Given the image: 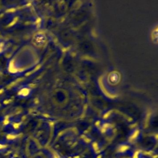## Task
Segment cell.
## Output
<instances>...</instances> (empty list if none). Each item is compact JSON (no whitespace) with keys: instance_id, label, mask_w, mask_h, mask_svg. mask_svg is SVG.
<instances>
[{"instance_id":"cell-1","label":"cell","mask_w":158,"mask_h":158,"mask_svg":"<svg viewBox=\"0 0 158 158\" xmlns=\"http://www.w3.org/2000/svg\"><path fill=\"white\" fill-rule=\"evenodd\" d=\"M46 41V36L42 33H37L33 38L34 44L38 46H41L44 44Z\"/></svg>"},{"instance_id":"cell-2","label":"cell","mask_w":158,"mask_h":158,"mask_svg":"<svg viewBox=\"0 0 158 158\" xmlns=\"http://www.w3.org/2000/svg\"><path fill=\"white\" fill-rule=\"evenodd\" d=\"M109 78V80L110 82L112 84H116L120 80L119 75H118V73H117L116 72H113V73H110Z\"/></svg>"},{"instance_id":"cell-3","label":"cell","mask_w":158,"mask_h":158,"mask_svg":"<svg viewBox=\"0 0 158 158\" xmlns=\"http://www.w3.org/2000/svg\"><path fill=\"white\" fill-rule=\"evenodd\" d=\"M29 92L30 91H29V89L28 88H23L19 91V94L21 97H25L29 94Z\"/></svg>"}]
</instances>
